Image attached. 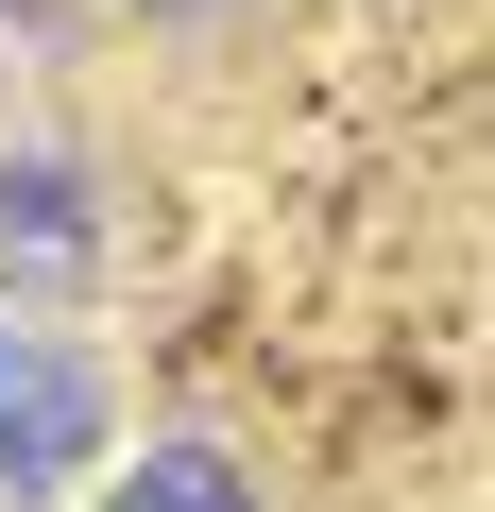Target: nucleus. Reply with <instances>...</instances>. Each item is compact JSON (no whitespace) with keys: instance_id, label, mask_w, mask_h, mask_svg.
<instances>
[{"instance_id":"nucleus-1","label":"nucleus","mask_w":495,"mask_h":512,"mask_svg":"<svg viewBox=\"0 0 495 512\" xmlns=\"http://www.w3.org/2000/svg\"><path fill=\"white\" fill-rule=\"evenodd\" d=\"M86 444H103V376H86L69 342H35L18 308H0V495H52Z\"/></svg>"},{"instance_id":"nucleus-2","label":"nucleus","mask_w":495,"mask_h":512,"mask_svg":"<svg viewBox=\"0 0 495 512\" xmlns=\"http://www.w3.org/2000/svg\"><path fill=\"white\" fill-rule=\"evenodd\" d=\"M103 512H257V495H239V461H222V444H154Z\"/></svg>"},{"instance_id":"nucleus-3","label":"nucleus","mask_w":495,"mask_h":512,"mask_svg":"<svg viewBox=\"0 0 495 512\" xmlns=\"http://www.w3.org/2000/svg\"><path fill=\"white\" fill-rule=\"evenodd\" d=\"M0 205H18V274H86V205H69V171H18V188H0Z\"/></svg>"}]
</instances>
